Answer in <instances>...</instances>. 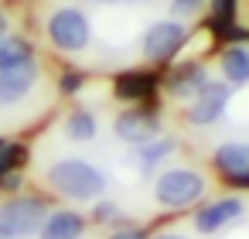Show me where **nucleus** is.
I'll return each instance as SVG.
<instances>
[{
    "mask_svg": "<svg viewBox=\"0 0 249 239\" xmlns=\"http://www.w3.org/2000/svg\"><path fill=\"white\" fill-rule=\"evenodd\" d=\"M212 11H215V18H218V21L232 18V0H215V4H212Z\"/></svg>",
    "mask_w": 249,
    "mask_h": 239,
    "instance_id": "obj_22",
    "label": "nucleus"
},
{
    "mask_svg": "<svg viewBox=\"0 0 249 239\" xmlns=\"http://www.w3.org/2000/svg\"><path fill=\"white\" fill-rule=\"evenodd\" d=\"M96 133H99L96 113H89V110H72V113L65 116V137H69L72 144H89V140H96Z\"/></svg>",
    "mask_w": 249,
    "mask_h": 239,
    "instance_id": "obj_14",
    "label": "nucleus"
},
{
    "mask_svg": "<svg viewBox=\"0 0 249 239\" xmlns=\"http://www.w3.org/2000/svg\"><path fill=\"white\" fill-rule=\"evenodd\" d=\"M171 140H147V144H140V150H137V157H140V164L143 167H154L160 157H167L171 154Z\"/></svg>",
    "mask_w": 249,
    "mask_h": 239,
    "instance_id": "obj_18",
    "label": "nucleus"
},
{
    "mask_svg": "<svg viewBox=\"0 0 249 239\" xmlns=\"http://www.w3.org/2000/svg\"><path fill=\"white\" fill-rule=\"evenodd\" d=\"M82 82H86L82 72H65V75L58 79V92H62V96H75V92L82 89Z\"/></svg>",
    "mask_w": 249,
    "mask_h": 239,
    "instance_id": "obj_20",
    "label": "nucleus"
},
{
    "mask_svg": "<svg viewBox=\"0 0 249 239\" xmlns=\"http://www.w3.org/2000/svg\"><path fill=\"white\" fill-rule=\"evenodd\" d=\"M45 184L69 202H96L106 191V174L86 157H58L45 167Z\"/></svg>",
    "mask_w": 249,
    "mask_h": 239,
    "instance_id": "obj_1",
    "label": "nucleus"
},
{
    "mask_svg": "<svg viewBox=\"0 0 249 239\" xmlns=\"http://www.w3.org/2000/svg\"><path fill=\"white\" fill-rule=\"evenodd\" d=\"M48 212L52 208L41 195H7V198H0V239L38 236Z\"/></svg>",
    "mask_w": 249,
    "mask_h": 239,
    "instance_id": "obj_3",
    "label": "nucleus"
},
{
    "mask_svg": "<svg viewBox=\"0 0 249 239\" xmlns=\"http://www.w3.org/2000/svg\"><path fill=\"white\" fill-rule=\"evenodd\" d=\"M86 236V215L75 208H55L38 229V239H82Z\"/></svg>",
    "mask_w": 249,
    "mask_h": 239,
    "instance_id": "obj_9",
    "label": "nucleus"
},
{
    "mask_svg": "<svg viewBox=\"0 0 249 239\" xmlns=\"http://www.w3.org/2000/svg\"><path fill=\"white\" fill-rule=\"evenodd\" d=\"M86 4H103V7H116V4H126V0H86Z\"/></svg>",
    "mask_w": 249,
    "mask_h": 239,
    "instance_id": "obj_25",
    "label": "nucleus"
},
{
    "mask_svg": "<svg viewBox=\"0 0 249 239\" xmlns=\"http://www.w3.org/2000/svg\"><path fill=\"white\" fill-rule=\"evenodd\" d=\"M11 35V18H7V11L0 7V38H7Z\"/></svg>",
    "mask_w": 249,
    "mask_h": 239,
    "instance_id": "obj_24",
    "label": "nucleus"
},
{
    "mask_svg": "<svg viewBox=\"0 0 249 239\" xmlns=\"http://www.w3.org/2000/svg\"><path fill=\"white\" fill-rule=\"evenodd\" d=\"M109 239H147V236H143V229H116Z\"/></svg>",
    "mask_w": 249,
    "mask_h": 239,
    "instance_id": "obj_23",
    "label": "nucleus"
},
{
    "mask_svg": "<svg viewBox=\"0 0 249 239\" xmlns=\"http://www.w3.org/2000/svg\"><path fill=\"white\" fill-rule=\"evenodd\" d=\"M45 38L55 52L62 55H79L89 48L92 41V21L82 7L75 4H62L45 18Z\"/></svg>",
    "mask_w": 249,
    "mask_h": 239,
    "instance_id": "obj_2",
    "label": "nucleus"
},
{
    "mask_svg": "<svg viewBox=\"0 0 249 239\" xmlns=\"http://www.w3.org/2000/svg\"><path fill=\"white\" fill-rule=\"evenodd\" d=\"M0 198H4V188H0Z\"/></svg>",
    "mask_w": 249,
    "mask_h": 239,
    "instance_id": "obj_28",
    "label": "nucleus"
},
{
    "mask_svg": "<svg viewBox=\"0 0 249 239\" xmlns=\"http://www.w3.org/2000/svg\"><path fill=\"white\" fill-rule=\"evenodd\" d=\"M157 89V79L147 75V72H123L116 79V96L126 99V103H140V99H150Z\"/></svg>",
    "mask_w": 249,
    "mask_h": 239,
    "instance_id": "obj_13",
    "label": "nucleus"
},
{
    "mask_svg": "<svg viewBox=\"0 0 249 239\" xmlns=\"http://www.w3.org/2000/svg\"><path fill=\"white\" fill-rule=\"evenodd\" d=\"M92 219H96V222L120 219V208H116V205H109V202H99V205H96V212H92Z\"/></svg>",
    "mask_w": 249,
    "mask_h": 239,
    "instance_id": "obj_21",
    "label": "nucleus"
},
{
    "mask_svg": "<svg viewBox=\"0 0 249 239\" xmlns=\"http://www.w3.org/2000/svg\"><path fill=\"white\" fill-rule=\"evenodd\" d=\"M239 215H242V202H239V198H218V202H208V205L195 215V222H198L201 232H218L222 225L235 222Z\"/></svg>",
    "mask_w": 249,
    "mask_h": 239,
    "instance_id": "obj_11",
    "label": "nucleus"
},
{
    "mask_svg": "<svg viewBox=\"0 0 249 239\" xmlns=\"http://www.w3.org/2000/svg\"><path fill=\"white\" fill-rule=\"evenodd\" d=\"M205 82H208V72H205V65H181L174 75H171V96H178V99H195L201 89H205Z\"/></svg>",
    "mask_w": 249,
    "mask_h": 239,
    "instance_id": "obj_12",
    "label": "nucleus"
},
{
    "mask_svg": "<svg viewBox=\"0 0 249 239\" xmlns=\"http://www.w3.org/2000/svg\"><path fill=\"white\" fill-rule=\"evenodd\" d=\"M215 167L232 184L249 188V144H222L215 150Z\"/></svg>",
    "mask_w": 249,
    "mask_h": 239,
    "instance_id": "obj_10",
    "label": "nucleus"
},
{
    "mask_svg": "<svg viewBox=\"0 0 249 239\" xmlns=\"http://www.w3.org/2000/svg\"><path fill=\"white\" fill-rule=\"evenodd\" d=\"M222 72L229 82H249V45H229L222 52Z\"/></svg>",
    "mask_w": 249,
    "mask_h": 239,
    "instance_id": "obj_15",
    "label": "nucleus"
},
{
    "mask_svg": "<svg viewBox=\"0 0 249 239\" xmlns=\"http://www.w3.org/2000/svg\"><path fill=\"white\" fill-rule=\"evenodd\" d=\"M113 130H116V137L126 140V144H147V140L157 137L160 123H157V116H154L150 110L133 106V110H123V113L113 120Z\"/></svg>",
    "mask_w": 249,
    "mask_h": 239,
    "instance_id": "obj_8",
    "label": "nucleus"
},
{
    "mask_svg": "<svg viewBox=\"0 0 249 239\" xmlns=\"http://www.w3.org/2000/svg\"><path fill=\"white\" fill-rule=\"evenodd\" d=\"M205 7H208V0H171V18L184 24V21L198 18Z\"/></svg>",
    "mask_w": 249,
    "mask_h": 239,
    "instance_id": "obj_19",
    "label": "nucleus"
},
{
    "mask_svg": "<svg viewBox=\"0 0 249 239\" xmlns=\"http://www.w3.org/2000/svg\"><path fill=\"white\" fill-rule=\"evenodd\" d=\"M184 38H188V28H184L181 21H174V18H171V21H157V24H150V28L143 31L140 52H143L147 62L160 65V62H171V58L181 52Z\"/></svg>",
    "mask_w": 249,
    "mask_h": 239,
    "instance_id": "obj_5",
    "label": "nucleus"
},
{
    "mask_svg": "<svg viewBox=\"0 0 249 239\" xmlns=\"http://www.w3.org/2000/svg\"><path fill=\"white\" fill-rule=\"evenodd\" d=\"M41 79V65L38 58H21L7 69H0V106H18L31 96V89Z\"/></svg>",
    "mask_w": 249,
    "mask_h": 239,
    "instance_id": "obj_6",
    "label": "nucleus"
},
{
    "mask_svg": "<svg viewBox=\"0 0 249 239\" xmlns=\"http://www.w3.org/2000/svg\"><path fill=\"white\" fill-rule=\"evenodd\" d=\"M126 4H154V0H126Z\"/></svg>",
    "mask_w": 249,
    "mask_h": 239,
    "instance_id": "obj_27",
    "label": "nucleus"
},
{
    "mask_svg": "<svg viewBox=\"0 0 249 239\" xmlns=\"http://www.w3.org/2000/svg\"><path fill=\"white\" fill-rule=\"evenodd\" d=\"M24 164H28V147L18 144V140H4V137H0V178L21 171Z\"/></svg>",
    "mask_w": 249,
    "mask_h": 239,
    "instance_id": "obj_16",
    "label": "nucleus"
},
{
    "mask_svg": "<svg viewBox=\"0 0 249 239\" xmlns=\"http://www.w3.org/2000/svg\"><path fill=\"white\" fill-rule=\"evenodd\" d=\"M31 55H35L31 41H24V38H18V35L0 38V69H7V65L21 62V58H31Z\"/></svg>",
    "mask_w": 249,
    "mask_h": 239,
    "instance_id": "obj_17",
    "label": "nucleus"
},
{
    "mask_svg": "<svg viewBox=\"0 0 249 239\" xmlns=\"http://www.w3.org/2000/svg\"><path fill=\"white\" fill-rule=\"evenodd\" d=\"M225 106H229V86H222V82H205V89H201V92L191 99V106H188V120H191L195 127H208V123L222 120Z\"/></svg>",
    "mask_w": 249,
    "mask_h": 239,
    "instance_id": "obj_7",
    "label": "nucleus"
},
{
    "mask_svg": "<svg viewBox=\"0 0 249 239\" xmlns=\"http://www.w3.org/2000/svg\"><path fill=\"white\" fill-rule=\"evenodd\" d=\"M201 195H205V178L198 171H188V167H171L154 184V198L164 208H188Z\"/></svg>",
    "mask_w": 249,
    "mask_h": 239,
    "instance_id": "obj_4",
    "label": "nucleus"
},
{
    "mask_svg": "<svg viewBox=\"0 0 249 239\" xmlns=\"http://www.w3.org/2000/svg\"><path fill=\"white\" fill-rule=\"evenodd\" d=\"M157 239H184V236H178V232H167V236H157Z\"/></svg>",
    "mask_w": 249,
    "mask_h": 239,
    "instance_id": "obj_26",
    "label": "nucleus"
}]
</instances>
